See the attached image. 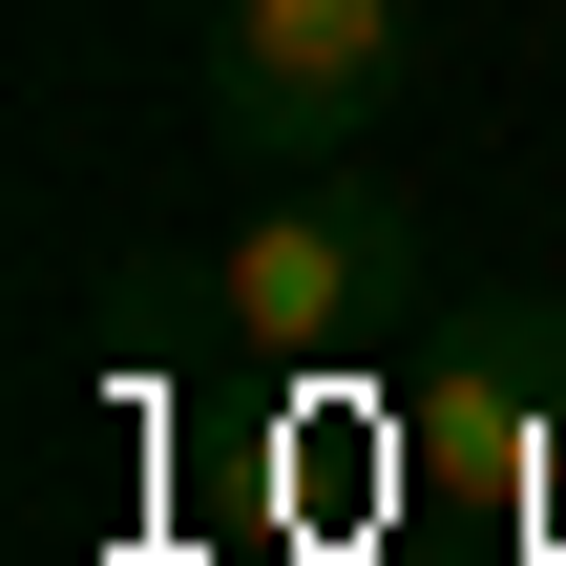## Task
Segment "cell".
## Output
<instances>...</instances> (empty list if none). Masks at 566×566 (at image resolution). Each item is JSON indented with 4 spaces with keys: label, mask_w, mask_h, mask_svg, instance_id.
<instances>
[{
    "label": "cell",
    "mask_w": 566,
    "mask_h": 566,
    "mask_svg": "<svg viewBox=\"0 0 566 566\" xmlns=\"http://www.w3.org/2000/svg\"><path fill=\"white\" fill-rule=\"evenodd\" d=\"M420 84V0H231L210 21V147L231 168H357Z\"/></svg>",
    "instance_id": "7a4b0ae2"
},
{
    "label": "cell",
    "mask_w": 566,
    "mask_h": 566,
    "mask_svg": "<svg viewBox=\"0 0 566 566\" xmlns=\"http://www.w3.org/2000/svg\"><path fill=\"white\" fill-rule=\"evenodd\" d=\"M546 357H566V315H546V294H483V315L441 336V378H420V441H441L462 483H504V462L546 441Z\"/></svg>",
    "instance_id": "3957f363"
},
{
    "label": "cell",
    "mask_w": 566,
    "mask_h": 566,
    "mask_svg": "<svg viewBox=\"0 0 566 566\" xmlns=\"http://www.w3.org/2000/svg\"><path fill=\"white\" fill-rule=\"evenodd\" d=\"M420 294H441V231L399 189H336V168H273V210L210 252V336L231 357H378Z\"/></svg>",
    "instance_id": "6da1fadb"
}]
</instances>
